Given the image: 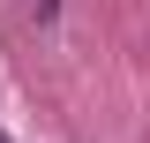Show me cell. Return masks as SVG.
Instances as JSON below:
<instances>
[{
	"instance_id": "cell-1",
	"label": "cell",
	"mask_w": 150,
	"mask_h": 143,
	"mask_svg": "<svg viewBox=\"0 0 150 143\" xmlns=\"http://www.w3.org/2000/svg\"><path fill=\"white\" fill-rule=\"evenodd\" d=\"M30 15H38V23H53V15H60V0H30Z\"/></svg>"
},
{
	"instance_id": "cell-2",
	"label": "cell",
	"mask_w": 150,
	"mask_h": 143,
	"mask_svg": "<svg viewBox=\"0 0 150 143\" xmlns=\"http://www.w3.org/2000/svg\"><path fill=\"white\" fill-rule=\"evenodd\" d=\"M0 143H8V136H0Z\"/></svg>"
}]
</instances>
